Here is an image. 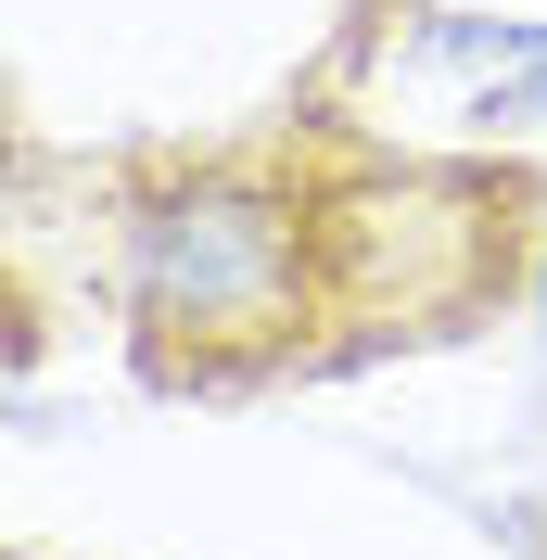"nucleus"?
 <instances>
[{"instance_id":"f257e3e1","label":"nucleus","mask_w":547,"mask_h":560,"mask_svg":"<svg viewBox=\"0 0 547 560\" xmlns=\"http://www.w3.org/2000/svg\"><path fill=\"white\" fill-rule=\"evenodd\" d=\"M128 331H140V370L178 395H255L280 370H344L318 128L140 178L128 191Z\"/></svg>"},{"instance_id":"f03ea898","label":"nucleus","mask_w":547,"mask_h":560,"mask_svg":"<svg viewBox=\"0 0 547 560\" xmlns=\"http://www.w3.org/2000/svg\"><path fill=\"white\" fill-rule=\"evenodd\" d=\"M331 90H357L344 128H382V140H535L547 128V13L382 0L344 38Z\"/></svg>"}]
</instances>
